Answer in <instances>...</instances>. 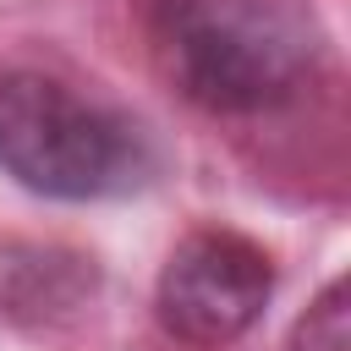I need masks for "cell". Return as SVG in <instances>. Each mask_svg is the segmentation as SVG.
I'll return each instance as SVG.
<instances>
[{"label":"cell","mask_w":351,"mask_h":351,"mask_svg":"<svg viewBox=\"0 0 351 351\" xmlns=\"http://www.w3.org/2000/svg\"><path fill=\"white\" fill-rule=\"evenodd\" d=\"M0 170L60 203L121 197L154 176V148L143 126L77 88L11 71L0 77Z\"/></svg>","instance_id":"obj_1"},{"label":"cell","mask_w":351,"mask_h":351,"mask_svg":"<svg viewBox=\"0 0 351 351\" xmlns=\"http://www.w3.org/2000/svg\"><path fill=\"white\" fill-rule=\"evenodd\" d=\"M154 44L170 82L214 115L274 110L313 66V33L263 0H165Z\"/></svg>","instance_id":"obj_2"},{"label":"cell","mask_w":351,"mask_h":351,"mask_svg":"<svg viewBox=\"0 0 351 351\" xmlns=\"http://www.w3.org/2000/svg\"><path fill=\"white\" fill-rule=\"evenodd\" d=\"M269 291H274V269L258 241H247L241 230H192L170 252L154 307L176 340L225 346L258 324Z\"/></svg>","instance_id":"obj_3"},{"label":"cell","mask_w":351,"mask_h":351,"mask_svg":"<svg viewBox=\"0 0 351 351\" xmlns=\"http://www.w3.org/2000/svg\"><path fill=\"white\" fill-rule=\"evenodd\" d=\"M346 346H351V335H346V285L335 280L307 307V318L296 324V335H291L285 351H346Z\"/></svg>","instance_id":"obj_4"}]
</instances>
